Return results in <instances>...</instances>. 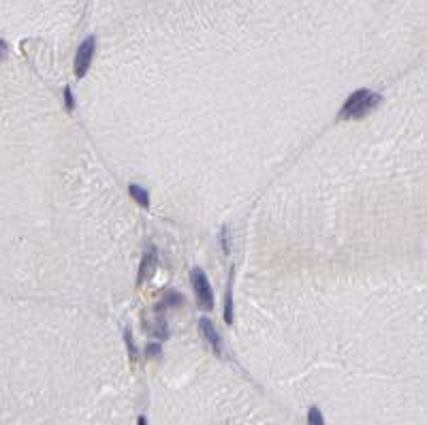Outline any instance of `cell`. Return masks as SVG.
<instances>
[{"label":"cell","instance_id":"14","mask_svg":"<svg viewBox=\"0 0 427 425\" xmlns=\"http://www.w3.org/2000/svg\"><path fill=\"white\" fill-rule=\"evenodd\" d=\"M64 107H66V111H73L75 109V99H73V90L66 86L64 88Z\"/></svg>","mask_w":427,"mask_h":425},{"label":"cell","instance_id":"13","mask_svg":"<svg viewBox=\"0 0 427 425\" xmlns=\"http://www.w3.org/2000/svg\"><path fill=\"white\" fill-rule=\"evenodd\" d=\"M160 344L158 342H150L148 346H145V355H148V359H156V357H160Z\"/></svg>","mask_w":427,"mask_h":425},{"label":"cell","instance_id":"15","mask_svg":"<svg viewBox=\"0 0 427 425\" xmlns=\"http://www.w3.org/2000/svg\"><path fill=\"white\" fill-rule=\"evenodd\" d=\"M7 54V45H5V41H0V58H3Z\"/></svg>","mask_w":427,"mask_h":425},{"label":"cell","instance_id":"3","mask_svg":"<svg viewBox=\"0 0 427 425\" xmlns=\"http://www.w3.org/2000/svg\"><path fill=\"white\" fill-rule=\"evenodd\" d=\"M94 50H96V36H88L79 45V50L75 54V77L77 79H81V77L88 73L92 58H94Z\"/></svg>","mask_w":427,"mask_h":425},{"label":"cell","instance_id":"9","mask_svg":"<svg viewBox=\"0 0 427 425\" xmlns=\"http://www.w3.org/2000/svg\"><path fill=\"white\" fill-rule=\"evenodd\" d=\"M222 316H225V323H227V325H231V323H233V269H231V274H229V282H227L225 312H222Z\"/></svg>","mask_w":427,"mask_h":425},{"label":"cell","instance_id":"16","mask_svg":"<svg viewBox=\"0 0 427 425\" xmlns=\"http://www.w3.org/2000/svg\"><path fill=\"white\" fill-rule=\"evenodd\" d=\"M137 425H145V417H139V423Z\"/></svg>","mask_w":427,"mask_h":425},{"label":"cell","instance_id":"12","mask_svg":"<svg viewBox=\"0 0 427 425\" xmlns=\"http://www.w3.org/2000/svg\"><path fill=\"white\" fill-rule=\"evenodd\" d=\"M220 248H222V252H225V254L231 252V241H229V229L227 227L220 229Z\"/></svg>","mask_w":427,"mask_h":425},{"label":"cell","instance_id":"2","mask_svg":"<svg viewBox=\"0 0 427 425\" xmlns=\"http://www.w3.org/2000/svg\"><path fill=\"white\" fill-rule=\"evenodd\" d=\"M190 282H192V288H195V297H197V304L201 310H211L214 308V291L209 286V280L207 276L203 274V269L195 267L190 272Z\"/></svg>","mask_w":427,"mask_h":425},{"label":"cell","instance_id":"5","mask_svg":"<svg viewBox=\"0 0 427 425\" xmlns=\"http://www.w3.org/2000/svg\"><path fill=\"white\" fill-rule=\"evenodd\" d=\"M162 310H164L162 306L154 308L152 323L148 321V318H143V327H145V331H148L150 335L158 337V340H167V337H169V327H167V321H164V314H162Z\"/></svg>","mask_w":427,"mask_h":425},{"label":"cell","instance_id":"7","mask_svg":"<svg viewBox=\"0 0 427 425\" xmlns=\"http://www.w3.org/2000/svg\"><path fill=\"white\" fill-rule=\"evenodd\" d=\"M184 302H186V297H184L180 291L169 288V291H164V295L160 299V306L162 308H180V306H184Z\"/></svg>","mask_w":427,"mask_h":425},{"label":"cell","instance_id":"11","mask_svg":"<svg viewBox=\"0 0 427 425\" xmlns=\"http://www.w3.org/2000/svg\"><path fill=\"white\" fill-rule=\"evenodd\" d=\"M124 340H126V349H129V355H131V359L133 361H137V349H135V342H133V331L126 327V331H124Z\"/></svg>","mask_w":427,"mask_h":425},{"label":"cell","instance_id":"1","mask_svg":"<svg viewBox=\"0 0 427 425\" xmlns=\"http://www.w3.org/2000/svg\"><path fill=\"white\" fill-rule=\"evenodd\" d=\"M380 103H382V96L378 94V92H372V90H367V88L355 90L346 99V103L339 107L337 120H361L370 111H374Z\"/></svg>","mask_w":427,"mask_h":425},{"label":"cell","instance_id":"4","mask_svg":"<svg viewBox=\"0 0 427 425\" xmlns=\"http://www.w3.org/2000/svg\"><path fill=\"white\" fill-rule=\"evenodd\" d=\"M156 267H158L156 248H154V246H148V250L143 252V259H141V265H139V272H137V280H135L137 288L143 286L154 274H156Z\"/></svg>","mask_w":427,"mask_h":425},{"label":"cell","instance_id":"10","mask_svg":"<svg viewBox=\"0 0 427 425\" xmlns=\"http://www.w3.org/2000/svg\"><path fill=\"white\" fill-rule=\"evenodd\" d=\"M308 425H325V419H323V412H320L316 406L308 410Z\"/></svg>","mask_w":427,"mask_h":425},{"label":"cell","instance_id":"6","mask_svg":"<svg viewBox=\"0 0 427 425\" xmlns=\"http://www.w3.org/2000/svg\"><path fill=\"white\" fill-rule=\"evenodd\" d=\"M199 331H201L203 337H205V342L211 346V351L220 357L222 355V340H220L216 327H214V323L209 321V318H199Z\"/></svg>","mask_w":427,"mask_h":425},{"label":"cell","instance_id":"8","mask_svg":"<svg viewBox=\"0 0 427 425\" xmlns=\"http://www.w3.org/2000/svg\"><path fill=\"white\" fill-rule=\"evenodd\" d=\"M129 195H131V199H133L137 205H141V207H145V209L150 207V195H148V190L141 188L139 184H131V186H129Z\"/></svg>","mask_w":427,"mask_h":425}]
</instances>
